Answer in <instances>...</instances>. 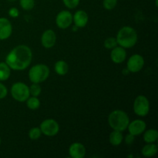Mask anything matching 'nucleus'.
<instances>
[{"label":"nucleus","mask_w":158,"mask_h":158,"mask_svg":"<svg viewBox=\"0 0 158 158\" xmlns=\"http://www.w3.org/2000/svg\"><path fill=\"white\" fill-rule=\"evenodd\" d=\"M26 106L31 110H35L39 109L40 106V100L37 97H29L27 100H26Z\"/></svg>","instance_id":"nucleus-21"},{"label":"nucleus","mask_w":158,"mask_h":158,"mask_svg":"<svg viewBox=\"0 0 158 158\" xmlns=\"http://www.w3.org/2000/svg\"><path fill=\"white\" fill-rule=\"evenodd\" d=\"M12 33V26L8 19L0 18V40H6Z\"/></svg>","instance_id":"nucleus-12"},{"label":"nucleus","mask_w":158,"mask_h":158,"mask_svg":"<svg viewBox=\"0 0 158 158\" xmlns=\"http://www.w3.org/2000/svg\"><path fill=\"white\" fill-rule=\"evenodd\" d=\"M56 73L60 76H65L69 71V66L64 60H59L54 65Z\"/></svg>","instance_id":"nucleus-19"},{"label":"nucleus","mask_w":158,"mask_h":158,"mask_svg":"<svg viewBox=\"0 0 158 158\" xmlns=\"http://www.w3.org/2000/svg\"><path fill=\"white\" fill-rule=\"evenodd\" d=\"M49 73V68L46 64L39 63L29 69L28 76L32 83H40L47 80Z\"/></svg>","instance_id":"nucleus-4"},{"label":"nucleus","mask_w":158,"mask_h":158,"mask_svg":"<svg viewBox=\"0 0 158 158\" xmlns=\"http://www.w3.org/2000/svg\"><path fill=\"white\" fill-rule=\"evenodd\" d=\"M32 60V52L26 45H19L14 47L6 57V63L11 69L24 70L29 67Z\"/></svg>","instance_id":"nucleus-1"},{"label":"nucleus","mask_w":158,"mask_h":158,"mask_svg":"<svg viewBox=\"0 0 158 158\" xmlns=\"http://www.w3.org/2000/svg\"><path fill=\"white\" fill-rule=\"evenodd\" d=\"M73 23V14L68 10H63L57 14L56 17V24L61 29L69 28Z\"/></svg>","instance_id":"nucleus-9"},{"label":"nucleus","mask_w":158,"mask_h":158,"mask_svg":"<svg viewBox=\"0 0 158 158\" xmlns=\"http://www.w3.org/2000/svg\"><path fill=\"white\" fill-rule=\"evenodd\" d=\"M134 112L139 117H146L150 111V102L143 95H139L135 98L134 102Z\"/></svg>","instance_id":"nucleus-6"},{"label":"nucleus","mask_w":158,"mask_h":158,"mask_svg":"<svg viewBox=\"0 0 158 158\" xmlns=\"http://www.w3.org/2000/svg\"><path fill=\"white\" fill-rule=\"evenodd\" d=\"M80 0H63L64 6L69 9H73L80 4Z\"/></svg>","instance_id":"nucleus-27"},{"label":"nucleus","mask_w":158,"mask_h":158,"mask_svg":"<svg viewBox=\"0 0 158 158\" xmlns=\"http://www.w3.org/2000/svg\"><path fill=\"white\" fill-rule=\"evenodd\" d=\"M42 135L41 130L40 127H32L29 131V137L32 140H37Z\"/></svg>","instance_id":"nucleus-23"},{"label":"nucleus","mask_w":158,"mask_h":158,"mask_svg":"<svg viewBox=\"0 0 158 158\" xmlns=\"http://www.w3.org/2000/svg\"><path fill=\"white\" fill-rule=\"evenodd\" d=\"M123 140V136L121 131H114L113 130L112 132L110 134L109 141L113 146H119L121 144Z\"/></svg>","instance_id":"nucleus-17"},{"label":"nucleus","mask_w":158,"mask_h":158,"mask_svg":"<svg viewBox=\"0 0 158 158\" xmlns=\"http://www.w3.org/2000/svg\"><path fill=\"white\" fill-rule=\"evenodd\" d=\"M11 76V69L6 62L0 63V81H6Z\"/></svg>","instance_id":"nucleus-20"},{"label":"nucleus","mask_w":158,"mask_h":158,"mask_svg":"<svg viewBox=\"0 0 158 158\" xmlns=\"http://www.w3.org/2000/svg\"><path fill=\"white\" fill-rule=\"evenodd\" d=\"M158 151V148L157 144L154 143H147L145 146L143 147L141 150L142 155L144 157H152L157 154Z\"/></svg>","instance_id":"nucleus-16"},{"label":"nucleus","mask_w":158,"mask_h":158,"mask_svg":"<svg viewBox=\"0 0 158 158\" xmlns=\"http://www.w3.org/2000/svg\"><path fill=\"white\" fill-rule=\"evenodd\" d=\"M1 142H2V140H1V137H0V145H1Z\"/></svg>","instance_id":"nucleus-32"},{"label":"nucleus","mask_w":158,"mask_h":158,"mask_svg":"<svg viewBox=\"0 0 158 158\" xmlns=\"http://www.w3.org/2000/svg\"><path fill=\"white\" fill-rule=\"evenodd\" d=\"M103 45H104V47L107 49H112L118 46L115 37H109V38L106 39Z\"/></svg>","instance_id":"nucleus-25"},{"label":"nucleus","mask_w":158,"mask_h":158,"mask_svg":"<svg viewBox=\"0 0 158 158\" xmlns=\"http://www.w3.org/2000/svg\"><path fill=\"white\" fill-rule=\"evenodd\" d=\"M11 95L16 101L23 103L30 97L29 87L23 82H16L11 87Z\"/></svg>","instance_id":"nucleus-5"},{"label":"nucleus","mask_w":158,"mask_h":158,"mask_svg":"<svg viewBox=\"0 0 158 158\" xmlns=\"http://www.w3.org/2000/svg\"><path fill=\"white\" fill-rule=\"evenodd\" d=\"M144 63V59L141 55L134 54L128 59L127 63V69L129 70L130 73H136L140 72L143 69Z\"/></svg>","instance_id":"nucleus-8"},{"label":"nucleus","mask_w":158,"mask_h":158,"mask_svg":"<svg viewBox=\"0 0 158 158\" xmlns=\"http://www.w3.org/2000/svg\"><path fill=\"white\" fill-rule=\"evenodd\" d=\"M117 0H103V6L106 10H113L117 6Z\"/></svg>","instance_id":"nucleus-26"},{"label":"nucleus","mask_w":158,"mask_h":158,"mask_svg":"<svg viewBox=\"0 0 158 158\" xmlns=\"http://www.w3.org/2000/svg\"><path fill=\"white\" fill-rule=\"evenodd\" d=\"M130 123L127 114L121 110H115L108 116V123L112 130L118 131H126Z\"/></svg>","instance_id":"nucleus-3"},{"label":"nucleus","mask_w":158,"mask_h":158,"mask_svg":"<svg viewBox=\"0 0 158 158\" xmlns=\"http://www.w3.org/2000/svg\"><path fill=\"white\" fill-rule=\"evenodd\" d=\"M143 134V140L147 143H155L158 139V131L156 129L145 130Z\"/></svg>","instance_id":"nucleus-18"},{"label":"nucleus","mask_w":158,"mask_h":158,"mask_svg":"<svg viewBox=\"0 0 158 158\" xmlns=\"http://www.w3.org/2000/svg\"><path fill=\"white\" fill-rule=\"evenodd\" d=\"M8 1H9V2H15V0H8Z\"/></svg>","instance_id":"nucleus-31"},{"label":"nucleus","mask_w":158,"mask_h":158,"mask_svg":"<svg viewBox=\"0 0 158 158\" xmlns=\"http://www.w3.org/2000/svg\"><path fill=\"white\" fill-rule=\"evenodd\" d=\"M19 5L23 10H32L35 7V0H19Z\"/></svg>","instance_id":"nucleus-22"},{"label":"nucleus","mask_w":158,"mask_h":158,"mask_svg":"<svg viewBox=\"0 0 158 158\" xmlns=\"http://www.w3.org/2000/svg\"><path fill=\"white\" fill-rule=\"evenodd\" d=\"M69 154L73 158H83L86 155V148L83 143L76 142L69 146Z\"/></svg>","instance_id":"nucleus-15"},{"label":"nucleus","mask_w":158,"mask_h":158,"mask_svg":"<svg viewBox=\"0 0 158 158\" xmlns=\"http://www.w3.org/2000/svg\"><path fill=\"white\" fill-rule=\"evenodd\" d=\"M146 127L147 124L143 120L137 119V120H133L132 122H130L127 129L129 134L136 137V136H139L143 134L146 130Z\"/></svg>","instance_id":"nucleus-10"},{"label":"nucleus","mask_w":158,"mask_h":158,"mask_svg":"<svg viewBox=\"0 0 158 158\" xmlns=\"http://www.w3.org/2000/svg\"><path fill=\"white\" fill-rule=\"evenodd\" d=\"M111 60L116 64H120L123 63L127 59L126 49L120 46H116L115 48L111 49L110 52Z\"/></svg>","instance_id":"nucleus-13"},{"label":"nucleus","mask_w":158,"mask_h":158,"mask_svg":"<svg viewBox=\"0 0 158 158\" xmlns=\"http://www.w3.org/2000/svg\"><path fill=\"white\" fill-rule=\"evenodd\" d=\"M89 21L88 14L84 10H78L73 15V23L78 28H83L87 25Z\"/></svg>","instance_id":"nucleus-14"},{"label":"nucleus","mask_w":158,"mask_h":158,"mask_svg":"<svg viewBox=\"0 0 158 158\" xmlns=\"http://www.w3.org/2000/svg\"><path fill=\"white\" fill-rule=\"evenodd\" d=\"M29 93H30V96L38 97L42 93V88L40 83H32L29 86Z\"/></svg>","instance_id":"nucleus-24"},{"label":"nucleus","mask_w":158,"mask_h":158,"mask_svg":"<svg viewBox=\"0 0 158 158\" xmlns=\"http://www.w3.org/2000/svg\"><path fill=\"white\" fill-rule=\"evenodd\" d=\"M9 16H11L12 18H17V17L19 15V11L17 8L15 7H12L9 9Z\"/></svg>","instance_id":"nucleus-29"},{"label":"nucleus","mask_w":158,"mask_h":158,"mask_svg":"<svg viewBox=\"0 0 158 158\" xmlns=\"http://www.w3.org/2000/svg\"><path fill=\"white\" fill-rule=\"evenodd\" d=\"M134 137H134V136H133L132 134H127V135L125 137V139H124L125 143H126L127 144H128V145L132 144V143H134Z\"/></svg>","instance_id":"nucleus-30"},{"label":"nucleus","mask_w":158,"mask_h":158,"mask_svg":"<svg viewBox=\"0 0 158 158\" xmlns=\"http://www.w3.org/2000/svg\"><path fill=\"white\" fill-rule=\"evenodd\" d=\"M56 43V35L52 29H47L41 36V43L46 49H51Z\"/></svg>","instance_id":"nucleus-11"},{"label":"nucleus","mask_w":158,"mask_h":158,"mask_svg":"<svg viewBox=\"0 0 158 158\" xmlns=\"http://www.w3.org/2000/svg\"><path fill=\"white\" fill-rule=\"evenodd\" d=\"M42 134L47 137H54L60 131V125L54 119H46L40 126Z\"/></svg>","instance_id":"nucleus-7"},{"label":"nucleus","mask_w":158,"mask_h":158,"mask_svg":"<svg viewBox=\"0 0 158 158\" xmlns=\"http://www.w3.org/2000/svg\"><path fill=\"white\" fill-rule=\"evenodd\" d=\"M8 95V89L6 86L0 81V100L6 98Z\"/></svg>","instance_id":"nucleus-28"},{"label":"nucleus","mask_w":158,"mask_h":158,"mask_svg":"<svg viewBox=\"0 0 158 158\" xmlns=\"http://www.w3.org/2000/svg\"><path fill=\"white\" fill-rule=\"evenodd\" d=\"M118 46L124 49H131L137 43L138 35L137 32L133 27L126 26L122 27L118 31L116 36Z\"/></svg>","instance_id":"nucleus-2"}]
</instances>
